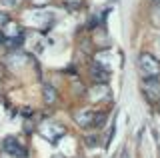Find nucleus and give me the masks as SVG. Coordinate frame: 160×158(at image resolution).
<instances>
[{
    "label": "nucleus",
    "instance_id": "obj_1",
    "mask_svg": "<svg viewBox=\"0 0 160 158\" xmlns=\"http://www.w3.org/2000/svg\"><path fill=\"white\" fill-rule=\"evenodd\" d=\"M138 66H140V72H142L146 78H150V80H158V76H160V62L152 56V54H142L140 60H138Z\"/></svg>",
    "mask_w": 160,
    "mask_h": 158
},
{
    "label": "nucleus",
    "instance_id": "obj_2",
    "mask_svg": "<svg viewBox=\"0 0 160 158\" xmlns=\"http://www.w3.org/2000/svg\"><path fill=\"white\" fill-rule=\"evenodd\" d=\"M40 134L46 138L48 142H56L66 134V128L60 126V124H50V122H46V124L40 126Z\"/></svg>",
    "mask_w": 160,
    "mask_h": 158
},
{
    "label": "nucleus",
    "instance_id": "obj_3",
    "mask_svg": "<svg viewBox=\"0 0 160 158\" xmlns=\"http://www.w3.org/2000/svg\"><path fill=\"white\" fill-rule=\"evenodd\" d=\"M2 148H4V152L10 156H24V148L20 146V142L16 140V138H12V136H8V138H4V142H2Z\"/></svg>",
    "mask_w": 160,
    "mask_h": 158
},
{
    "label": "nucleus",
    "instance_id": "obj_4",
    "mask_svg": "<svg viewBox=\"0 0 160 158\" xmlns=\"http://www.w3.org/2000/svg\"><path fill=\"white\" fill-rule=\"evenodd\" d=\"M94 116H96V112L92 110H80L74 114V120L80 128H94Z\"/></svg>",
    "mask_w": 160,
    "mask_h": 158
},
{
    "label": "nucleus",
    "instance_id": "obj_5",
    "mask_svg": "<svg viewBox=\"0 0 160 158\" xmlns=\"http://www.w3.org/2000/svg\"><path fill=\"white\" fill-rule=\"evenodd\" d=\"M90 74H92V78H94L96 82H102V84H106L108 78H110V72H108L104 66H100V62H94V64H92Z\"/></svg>",
    "mask_w": 160,
    "mask_h": 158
},
{
    "label": "nucleus",
    "instance_id": "obj_6",
    "mask_svg": "<svg viewBox=\"0 0 160 158\" xmlns=\"http://www.w3.org/2000/svg\"><path fill=\"white\" fill-rule=\"evenodd\" d=\"M58 100V94H56V88H52L50 84L44 86V102L46 104H54Z\"/></svg>",
    "mask_w": 160,
    "mask_h": 158
},
{
    "label": "nucleus",
    "instance_id": "obj_7",
    "mask_svg": "<svg viewBox=\"0 0 160 158\" xmlns=\"http://www.w3.org/2000/svg\"><path fill=\"white\" fill-rule=\"evenodd\" d=\"M106 118H108L106 112H96V116H94V128H104Z\"/></svg>",
    "mask_w": 160,
    "mask_h": 158
},
{
    "label": "nucleus",
    "instance_id": "obj_8",
    "mask_svg": "<svg viewBox=\"0 0 160 158\" xmlns=\"http://www.w3.org/2000/svg\"><path fill=\"white\" fill-rule=\"evenodd\" d=\"M10 22V16H8V14H4V12H0V26H6V24Z\"/></svg>",
    "mask_w": 160,
    "mask_h": 158
},
{
    "label": "nucleus",
    "instance_id": "obj_9",
    "mask_svg": "<svg viewBox=\"0 0 160 158\" xmlns=\"http://www.w3.org/2000/svg\"><path fill=\"white\" fill-rule=\"evenodd\" d=\"M2 4H4V6H16L18 0H2Z\"/></svg>",
    "mask_w": 160,
    "mask_h": 158
},
{
    "label": "nucleus",
    "instance_id": "obj_10",
    "mask_svg": "<svg viewBox=\"0 0 160 158\" xmlns=\"http://www.w3.org/2000/svg\"><path fill=\"white\" fill-rule=\"evenodd\" d=\"M34 4H36V6H44V4H48L50 0H32Z\"/></svg>",
    "mask_w": 160,
    "mask_h": 158
},
{
    "label": "nucleus",
    "instance_id": "obj_11",
    "mask_svg": "<svg viewBox=\"0 0 160 158\" xmlns=\"http://www.w3.org/2000/svg\"><path fill=\"white\" fill-rule=\"evenodd\" d=\"M66 2H68V4H70V6H72V8H76L78 4H80V0H66Z\"/></svg>",
    "mask_w": 160,
    "mask_h": 158
},
{
    "label": "nucleus",
    "instance_id": "obj_12",
    "mask_svg": "<svg viewBox=\"0 0 160 158\" xmlns=\"http://www.w3.org/2000/svg\"><path fill=\"white\" fill-rule=\"evenodd\" d=\"M0 42H2V34H0Z\"/></svg>",
    "mask_w": 160,
    "mask_h": 158
},
{
    "label": "nucleus",
    "instance_id": "obj_13",
    "mask_svg": "<svg viewBox=\"0 0 160 158\" xmlns=\"http://www.w3.org/2000/svg\"><path fill=\"white\" fill-rule=\"evenodd\" d=\"M158 2H160V0H158Z\"/></svg>",
    "mask_w": 160,
    "mask_h": 158
}]
</instances>
